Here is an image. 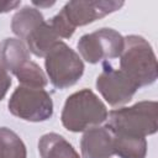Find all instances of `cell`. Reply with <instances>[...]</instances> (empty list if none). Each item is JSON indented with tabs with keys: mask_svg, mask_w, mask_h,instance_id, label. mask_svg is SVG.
<instances>
[{
	"mask_svg": "<svg viewBox=\"0 0 158 158\" xmlns=\"http://www.w3.org/2000/svg\"><path fill=\"white\" fill-rule=\"evenodd\" d=\"M80 147L83 158H110L114 154L112 133L106 127H91L85 131Z\"/></svg>",
	"mask_w": 158,
	"mask_h": 158,
	"instance_id": "obj_9",
	"label": "cell"
},
{
	"mask_svg": "<svg viewBox=\"0 0 158 158\" xmlns=\"http://www.w3.org/2000/svg\"><path fill=\"white\" fill-rule=\"evenodd\" d=\"M9 110L12 115L31 122L48 120L53 114L51 95L43 88L19 86L9 100Z\"/></svg>",
	"mask_w": 158,
	"mask_h": 158,
	"instance_id": "obj_5",
	"label": "cell"
},
{
	"mask_svg": "<svg viewBox=\"0 0 158 158\" xmlns=\"http://www.w3.org/2000/svg\"><path fill=\"white\" fill-rule=\"evenodd\" d=\"M120 69L139 88L151 85L157 79L156 54L142 36L131 35L125 38L123 51L120 56Z\"/></svg>",
	"mask_w": 158,
	"mask_h": 158,
	"instance_id": "obj_2",
	"label": "cell"
},
{
	"mask_svg": "<svg viewBox=\"0 0 158 158\" xmlns=\"http://www.w3.org/2000/svg\"><path fill=\"white\" fill-rule=\"evenodd\" d=\"M33 4L35 5H38V6H51L54 2H37V1H33Z\"/></svg>",
	"mask_w": 158,
	"mask_h": 158,
	"instance_id": "obj_20",
	"label": "cell"
},
{
	"mask_svg": "<svg viewBox=\"0 0 158 158\" xmlns=\"http://www.w3.org/2000/svg\"><path fill=\"white\" fill-rule=\"evenodd\" d=\"M114 154L120 158H144L147 153V141L143 137H131L112 135Z\"/></svg>",
	"mask_w": 158,
	"mask_h": 158,
	"instance_id": "obj_14",
	"label": "cell"
},
{
	"mask_svg": "<svg viewBox=\"0 0 158 158\" xmlns=\"http://www.w3.org/2000/svg\"><path fill=\"white\" fill-rule=\"evenodd\" d=\"M30 60L27 46L19 38H5L0 43V67L6 72H15Z\"/></svg>",
	"mask_w": 158,
	"mask_h": 158,
	"instance_id": "obj_10",
	"label": "cell"
},
{
	"mask_svg": "<svg viewBox=\"0 0 158 158\" xmlns=\"http://www.w3.org/2000/svg\"><path fill=\"white\" fill-rule=\"evenodd\" d=\"M10 85H11V78L9 75V72H6L2 67H0V101L6 95Z\"/></svg>",
	"mask_w": 158,
	"mask_h": 158,
	"instance_id": "obj_18",
	"label": "cell"
},
{
	"mask_svg": "<svg viewBox=\"0 0 158 158\" xmlns=\"http://www.w3.org/2000/svg\"><path fill=\"white\" fill-rule=\"evenodd\" d=\"M122 6V1H70L65 4L60 12L75 28L117 11Z\"/></svg>",
	"mask_w": 158,
	"mask_h": 158,
	"instance_id": "obj_8",
	"label": "cell"
},
{
	"mask_svg": "<svg viewBox=\"0 0 158 158\" xmlns=\"http://www.w3.org/2000/svg\"><path fill=\"white\" fill-rule=\"evenodd\" d=\"M15 75L17 77L19 81L23 86L28 88H43L47 84V78L43 70L32 60H27L22 67H20Z\"/></svg>",
	"mask_w": 158,
	"mask_h": 158,
	"instance_id": "obj_16",
	"label": "cell"
},
{
	"mask_svg": "<svg viewBox=\"0 0 158 158\" xmlns=\"http://www.w3.org/2000/svg\"><path fill=\"white\" fill-rule=\"evenodd\" d=\"M20 5V1H4L0 2V12H7Z\"/></svg>",
	"mask_w": 158,
	"mask_h": 158,
	"instance_id": "obj_19",
	"label": "cell"
},
{
	"mask_svg": "<svg viewBox=\"0 0 158 158\" xmlns=\"http://www.w3.org/2000/svg\"><path fill=\"white\" fill-rule=\"evenodd\" d=\"M96 88L111 106L128 102L138 86L121 69H115L105 63L104 69L96 79Z\"/></svg>",
	"mask_w": 158,
	"mask_h": 158,
	"instance_id": "obj_7",
	"label": "cell"
},
{
	"mask_svg": "<svg viewBox=\"0 0 158 158\" xmlns=\"http://www.w3.org/2000/svg\"><path fill=\"white\" fill-rule=\"evenodd\" d=\"M123 46L125 38L117 31L106 27L84 35L78 42L79 53L86 62L93 64L102 59L120 57Z\"/></svg>",
	"mask_w": 158,
	"mask_h": 158,
	"instance_id": "obj_6",
	"label": "cell"
},
{
	"mask_svg": "<svg viewBox=\"0 0 158 158\" xmlns=\"http://www.w3.org/2000/svg\"><path fill=\"white\" fill-rule=\"evenodd\" d=\"M38 151L42 158H80L73 146L58 133H46L40 138Z\"/></svg>",
	"mask_w": 158,
	"mask_h": 158,
	"instance_id": "obj_12",
	"label": "cell"
},
{
	"mask_svg": "<svg viewBox=\"0 0 158 158\" xmlns=\"http://www.w3.org/2000/svg\"><path fill=\"white\" fill-rule=\"evenodd\" d=\"M158 105L156 101H141L130 107H121L107 114L105 127L112 135L146 137L158 127Z\"/></svg>",
	"mask_w": 158,
	"mask_h": 158,
	"instance_id": "obj_1",
	"label": "cell"
},
{
	"mask_svg": "<svg viewBox=\"0 0 158 158\" xmlns=\"http://www.w3.org/2000/svg\"><path fill=\"white\" fill-rule=\"evenodd\" d=\"M107 117L106 106L89 89L72 94L62 111V123L72 132L86 131L104 122Z\"/></svg>",
	"mask_w": 158,
	"mask_h": 158,
	"instance_id": "obj_3",
	"label": "cell"
},
{
	"mask_svg": "<svg viewBox=\"0 0 158 158\" xmlns=\"http://www.w3.org/2000/svg\"><path fill=\"white\" fill-rule=\"evenodd\" d=\"M44 64L51 83L58 89L74 85L84 73V64L78 53L62 41L46 54Z\"/></svg>",
	"mask_w": 158,
	"mask_h": 158,
	"instance_id": "obj_4",
	"label": "cell"
},
{
	"mask_svg": "<svg viewBox=\"0 0 158 158\" xmlns=\"http://www.w3.org/2000/svg\"><path fill=\"white\" fill-rule=\"evenodd\" d=\"M49 25H51V27L53 28V31L58 35V37L60 38H69V37H72V35L74 33V31H75V28L67 21V19L63 16V14L62 12H58L56 16H53L51 20H49V22H48Z\"/></svg>",
	"mask_w": 158,
	"mask_h": 158,
	"instance_id": "obj_17",
	"label": "cell"
},
{
	"mask_svg": "<svg viewBox=\"0 0 158 158\" xmlns=\"http://www.w3.org/2000/svg\"><path fill=\"white\" fill-rule=\"evenodd\" d=\"M43 21L44 19L37 9L25 6L14 15L11 21V30L19 37V40L25 41L30 32Z\"/></svg>",
	"mask_w": 158,
	"mask_h": 158,
	"instance_id": "obj_13",
	"label": "cell"
},
{
	"mask_svg": "<svg viewBox=\"0 0 158 158\" xmlns=\"http://www.w3.org/2000/svg\"><path fill=\"white\" fill-rule=\"evenodd\" d=\"M59 41L58 35L46 21L41 22L35 30H32L25 40L28 51L37 57H46L51 48Z\"/></svg>",
	"mask_w": 158,
	"mask_h": 158,
	"instance_id": "obj_11",
	"label": "cell"
},
{
	"mask_svg": "<svg viewBox=\"0 0 158 158\" xmlns=\"http://www.w3.org/2000/svg\"><path fill=\"white\" fill-rule=\"evenodd\" d=\"M0 158H27L22 139L7 127H0Z\"/></svg>",
	"mask_w": 158,
	"mask_h": 158,
	"instance_id": "obj_15",
	"label": "cell"
}]
</instances>
